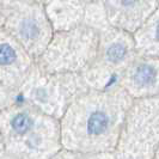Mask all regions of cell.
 <instances>
[{"mask_svg":"<svg viewBox=\"0 0 159 159\" xmlns=\"http://www.w3.org/2000/svg\"><path fill=\"white\" fill-rule=\"evenodd\" d=\"M20 34L25 39H29V40L35 39L39 35V26L32 20H25L20 26Z\"/></svg>","mask_w":159,"mask_h":159,"instance_id":"52a82bcc","label":"cell"},{"mask_svg":"<svg viewBox=\"0 0 159 159\" xmlns=\"http://www.w3.org/2000/svg\"><path fill=\"white\" fill-rule=\"evenodd\" d=\"M130 105L119 136V159H152L158 143V109Z\"/></svg>","mask_w":159,"mask_h":159,"instance_id":"3957f363","label":"cell"},{"mask_svg":"<svg viewBox=\"0 0 159 159\" xmlns=\"http://www.w3.org/2000/svg\"><path fill=\"white\" fill-rule=\"evenodd\" d=\"M0 159H18L13 156H0Z\"/></svg>","mask_w":159,"mask_h":159,"instance_id":"ba28073f","label":"cell"},{"mask_svg":"<svg viewBox=\"0 0 159 159\" xmlns=\"http://www.w3.org/2000/svg\"><path fill=\"white\" fill-rule=\"evenodd\" d=\"M157 80V71L150 65H141L134 74V83L138 86H151Z\"/></svg>","mask_w":159,"mask_h":159,"instance_id":"277c9868","label":"cell"},{"mask_svg":"<svg viewBox=\"0 0 159 159\" xmlns=\"http://www.w3.org/2000/svg\"><path fill=\"white\" fill-rule=\"evenodd\" d=\"M129 108L110 98H91L73 104L64 116L62 143L73 151L110 150L119 140Z\"/></svg>","mask_w":159,"mask_h":159,"instance_id":"6da1fadb","label":"cell"},{"mask_svg":"<svg viewBox=\"0 0 159 159\" xmlns=\"http://www.w3.org/2000/svg\"><path fill=\"white\" fill-rule=\"evenodd\" d=\"M17 59L15 49L7 43L0 44V66L12 65Z\"/></svg>","mask_w":159,"mask_h":159,"instance_id":"5b68a950","label":"cell"},{"mask_svg":"<svg viewBox=\"0 0 159 159\" xmlns=\"http://www.w3.org/2000/svg\"><path fill=\"white\" fill-rule=\"evenodd\" d=\"M127 54V48L121 43H114L107 50V57L109 59V61L112 62H119L121 61Z\"/></svg>","mask_w":159,"mask_h":159,"instance_id":"8992f818","label":"cell"},{"mask_svg":"<svg viewBox=\"0 0 159 159\" xmlns=\"http://www.w3.org/2000/svg\"><path fill=\"white\" fill-rule=\"evenodd\" d=\"M0 129L10 153L18 159H49L57 150L55 120L32 109L17 108L0 116Z\"/></svg>","mask_w":159,"mask_h":159,"instance_id":"7a4b0ae2","label":"cell"}]
</instances>
